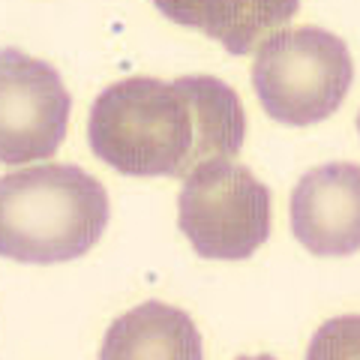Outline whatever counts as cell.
<instances>
[{
  "instance_id": "277c9868",
  "label": "cell",
  "mask_w": 360,
  "mask_h": 360,
  "mask_svg": "<svg viewBox=\"0 0 360 360\" xmlns=\"http://www.w3.org/2000/svg\"><path fill=\"white\" fill-rule=\"evenodd\" d=\"M177 225L201 258L243 262L270 238V189L231 156L201 162L180 186Z\"/></svg>"
},
{
  "instance_id": "52a82bcc",
  "label": "cell",
  "mask_w": 360,
  "mask_h": 360,
  "mask_svg": "<svg viewBox=\"0 0 360 360\" xmlns=\"http://www.w3.org/2000/svg\"><path fill=\"white\" fill-rule=\"evenodd\" d=\"M156 13L240 58L300 13V0H153Z\"/></svg>"
},
{
  "instance_id": "3957f363",
  "label": "cell",
  "mask_w": 360,
  "mask_h": 360,
  "mask_svg": "<svg viewBox=\"0 0 360 360\" xmlns=\"http://www.w3.org/2000/svg\"><path fill=\"white\" fill-rule=\"evenodd\" d=\"M354 82L348 45L330 30H276L258 45L252 87L267 117L285 127H312L342 105Z\"/></svg>"
},
{
  "instance_id": "8992f818",
  "label": "cell",
  "mask_w": 360,
  "mask_h": 360,
  "mask_svg": "<svg viewBox=\"0 0 360 360\" xmlns=\"http://www.w3.org/2000/svg\"><path fill=\"white\" fill-rule=\"evenodd\" d=\"M291 231L321 258L360 250V165L328 162L307 172L291 193Z\"/></svg>"
},
{
  "instance_id": "30bf717a",
  "label": "cell",
  "mask_w": 360,
  "mask_h": 360,
  "mask_svg": "<svg viewBox=\"0 0 360 360\" xmlns=\"http://www.w3.org/2000/svg\"><path fill=\"white\" fill-rule=\"evenodd\" d=\"M357 132H360V115H357Z\"/></svg>"
},
{
  "instance_id": "9c48e42d",
  "label": "cell",
  "mask_w": 360,
  "mask_h": 360,
  "mask_svg": "<svg viewBox=\"0 0 360 360\" xmlns=\"http://www.w3.org/2000/svg\"><path fill=\"white\" fill-rule=\"evenodd\" d=\"M309 360H340V357H360V315L333 319L312 336Z\"/></svg>"
},
{
  "instance_id": "7a4b0ae2",
  "label": "cell",
  "mask_w": 360,
  "mask_h": 360,
  "mask_svg": "<svg viewBox=\"0 0 360 360\" xmlns=\"http://www.w3.org/2000/svg\"><path fill=\"white\" fill-rule=\"evenodd\" d=\"M108 193L78 165L45 162L0 177V252L60 264L90 252L108 229Z\"/></svg>"
},
{
  "instance_id": "ba28073f",
  "label": "cell",
  "mask_w": 360,
  "mask_h": 360,
  "mask_svg": "<svg viewBox=\"0 0 360 360\" xmlns=\"http://www.w3.org/2000/svg\"><path fill=\"white\" fill-rule=\"evenodd\" d=\"M103 360H201V336L193 319L160 300H148L111 324Z\"/></svg>"
},
{
  "instance_id": "5b68a950",
  "label": "cell",
  "mask_w": 360,
  "mask_h": 360,
  "mask_svg": "<svg viewBox=\"0 0 360 360\" xmlns=\"http://www.w3.org/2000/svg\"><path fill=\"white\" fill-rule=\"evenodd\" d=\"M72 99L51 63L18 49L0 54V162L25 165L54 156L66 139Z\"/></svg>"
},
{
  "instance_id": "6da1fadb",
  "label": "cell",
  "mask_w": 360,
  "mask_h": 360,
  "mask_svg": "<svg viewBox=\"0 0 360 360\" xmlns=\"http://www.w3.org/2000/svg\"><path fill=\"white\" fill-rule=\"evenodd\" d=\"M243 139L240 96L213 75L127 78L108 84L87 117L94 156L127 177H186L201 162L238 156Z\"/></svg>"
}]
</instances>
